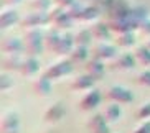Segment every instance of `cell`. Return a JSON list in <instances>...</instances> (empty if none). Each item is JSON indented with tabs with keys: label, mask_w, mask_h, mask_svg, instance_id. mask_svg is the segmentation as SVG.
Masks as SVG:
<instances>
[{
	"label": "cell",
	"mask_w": 150,
	"mask_h": 133,
	"mask_svg": "<svg viewBox=\"0 0 150 133\" xmlns=\"http://www.w3.org/2000/svg\"><path fill=\"white\" fill-rule=\"evenodd\" d=\"M33 92L38 95V97H48L51 94V79L46 77V76H41L33 82Z\"/></svg>",
	"instance_id": "obj_15"
},
{
	"label": "cell",
	"mask_w": 150,
	"mask_h": 133,
	"mask_svg": "<svg viewBox=\"0 0 150 133\" xmlns=\"http://www.w3.org/2000/svg\"><path fill=\"white\" fill-rule=\"evenodd\" d=\"M130 10H132V7L129 5L127 0H112V5H110L107 15H109L110 20H117V18H129V17H130Z\"/></svg>",
	"instance_id": "obj_7"
},
{
	"label": "cell",
	"mask_w": 150,
	"mask_h": 133,
	"mask_svg": "<svg viewBox=\"0 0 150 133\" xmlns=\"http://www.w3.org/2000/svg\"><path fill=\"white\" fill-rule=\"evenodd\" d=\"M145 46H147V48H149V49H150V40H149V41H147V44H145Z\"/></svg>",
	"instance_id": "obj_41"
},
{
	"label": "cell",
	"mask_w": 150,
	"mask_h": 133,
	"mask_svg": "<svg viewBox=\"0 0 150 133\" xmlns=\"http://www.w3.org/2000/svg\"><path fill=\"white\" fill-rule=\"evenodd\" d=\"M91 133H110V127H109V123H104L101 127H97V128L91 130Z\"/></svg>",
	"instance_id": "obj_38"
},
{
	"label": "cell",
	"mask_w": 150,
	"mask_h": 133,
	"mask_svg": "<svg viewBox=\"0 0 150 133\" xmlns=\"http://www.w3.org/2000/svg\"><path fill=\"white\" fill-rule=\"evenodd\" d=\"M139 30H140L144 35H149V36H150V20H149V18H147L145 22H142V23H140Z\"/></svg>",
	"instance_id": "obj_37"
},
{
	"label": "cell",
	"mask_w": 150,
	"mask_h": 133,
	"mask_svg": "<svg viewBox=\"0 0 150 133\" xmlns=\"http://www.w3.org/2000/svg\"><path fill=\"white\" fill-rule=\"evenodd\" d=\"M59 36H61V33H59L58 28H50V30L45 33V48L53 53V48L56 46Z\"/></svg>",
	"instance_id": "obj_22"
},
{
	"label": "cell",
	"mask_w": 150,
	"mask_h": 133,
	"mask_svg": "<svg viewBox=\"0 0 150 133\" xmlns=\"http://www.w3.org/2000/svg\"><path fill=\"white\" fill-rule=\"evenodd\" d=\"M135 56H132L130 53H124V54H119L115 56L110 62V67L115 69V71H130L135 67Z\"/></svg>",
	"instance_id": "obj_9"
},
{
	"label": "cell",
	"mask_w": 150,
	"mask_h": 133,
	"mask_svg": "<svg viewBox=\"0 0 150 133\" xmlns=\"http://www.w3.org/2000/svg\"><path fill=\"white\" fill-rule=\"evenodd\" d=\"M17 22H18V15L15 10H4L2 15H0V27H2V30L12 28Z\"/></svg>",
	"instance_id": "obj_21"
},
{
	"label": "cell",
	"mask_w": 150,
	"mask_h": 133,
	"mask_svg": "<svg viewBox=\"0 0 150 133\" xmlns=\"http://www.w3.org/2000/svg\"><path fill=\"white\" fill-rule=\"evenodd\" d=\"M132 133H150V122L149 120L142 122L139 127H135V130H134Z\"/></svg>",
	"instance_id": "obj_36"
},
{
	"label": "cell",
	"mask_w": 150,
	"mask_h": 133,
	"mask_svg": "<svg viewBox=\"0 0 150 133\" xmlns=\"http://www.w3.org/2000/svg\"><path fill=\"white\" fill-rule=\"evenodd\" d=\"M73 44L74 43V36L71 35V33H61L59 36V40H58L56 46L53 48V53L54 54H59V56H64V54H71L73 51Z\"/></svg>",
	"instance_id": "obj_13"
},
{
	"label": "cell",
	"mask_w": 150,
	"mask_h": 133,
	"mask_svg": "<svg viewBox=\"0 0 150 133\" xmlns=\"http://www.w3.org/2000/svg\"><path fill=\"white\" fill-rule=\"evenodd\" d=\"M23 41H25V53L28 56L36 58L38 54H41L45 48V33L40 28H30L23 36Z\"/></svg>",
	"instance_id": "obj_1"
},
{
	"label": "cell",
	"mask_w": 150,
	"mask_h": 133,
	"mask_svg": "<svg viewBox=\"0 0 150 133\" xmlns=\"http://www.w3.org/2000/svg\"><path fill=\"white\" fill-rule=\"evenodd\" d=\"M50 5H51V0H33L30 7L35 12H46L50 8Z\"/></svg>",
	"instance_id": "obj_31"
},
{
	"label": "cell",
	"mask_w": 150,
	"mask_h": 133,
	"mask_svg": "<svg viewBox=\"0 0 150 133\" xmlns=\"http://www.w3.org/2000/svg\"><path fill=\"white\" fill-rule=\"evenodd\" d=\"M0 48H2L4 54H22V53H25V41H22L20 38L10 36V38H4L2 40Z\"/></svg>",
	"instance_id": "obj_8"
},
{
	"label": "cell",
	"mask_w": 150,
	"mask_h": 133,
	"mask_svg": "<svg viewBox=\"0 0 150 133\" xmlns=\"http://www.w3.org/2000/svg\"><path fill=\"white\" fill-rule=\"evenodd\" d=\"M23 59L20 54H4L2 56V67L7 71H20Z\"/></svg>",
	"instance_id": "obj_16"
},
{
	"label": "cell",
	"mask_w": 150,
	"mask_h": 133,
	"mask_svg": "<svg viewBox=\"0 0 150 133\" xmlns=\"http://www.w3.org/2000/svg\"><path fill=\"white\" fill-rule=\"evenodd\" d=\"M104 123H107V120L104 118V115H102V113H96V115H93L88 120V128H89V132H91V130L97 128V127H101V125H104Z\"/></svg>",
	"instance_id": "obj_30"
},
{
	"label": "cell",
	"mask_w": 150,
	"mask_h": 133,
	"mask_svg": "<svg viewBox=\"0 0 150 133\" xmlns=\"http://www.w3.org/2000/svg\"><path fill=\"white\" fill-rule=\"evenodd\" d=\"M117 44L119 46H124V48H129V46H134L135 44V35L134 31H129V33H122L117 38Z\"/></svg>",
	"instance_id": "obj_29"
},
{
	"label": "cell",
	"mask_w": 150,
	"mask_h": 133,
	"mask_svg": "<svg viewBox=\"0 0 150 133\" xmlns=\"http://www.w3.org/2000/svg\"><path fill=\"white\" fill-rule=\"evenodd\" d=\"M0 130L2 133H20V115L17 112H5L0 120Z\"/></svg>",
	"instance_id": "obj_4"
},
{
	"label": "cell",
	"mask_w": 150,
	"mask_h": 133,
	"mask_svg": "<svg viewBox=\"0 0 150 133\" xmlns=\"http://www.w3.org/2000/svg\"><path fill=\"white\" fill-rule=\"evenodd\" d=\"M101 92H99V89H89L88 92H86V95H84L83 99L79 100V108L83 112H91L94 110V108H97L99 107V104H101Z\"/></svg>",
	"instance_id": "obj_6"
},
{
	"label": "cell",
	"mask_w": 150,
	"mask_h": 133,
	"mask_svg": "<svg viewBox=\"0 0 150 133\" xmlns=\"http://www.w3.org/2000/svg\"><path fill=\"white\" fill-rule=\"evenodd\" d=\"M66 12H68V15H69L73 20H79V18H81V12H83V7L76 2L74 5H71L69 8H66Z\"/></svg>",
	"instance_id": "obj_32"
},
{
	"label": "cell",
	"mask_w": 150,
	"mask_h": 133,
	"mask_svg": "<svg viewBox=\"0 0 150 133\" xmlns=\"http://www.w3.org/2000/svg\"><path fill=\"white\" fill-rule=\"evenodd\" d=\"M46 23H50V15L46 12H35V10L33 13H28L22 20V25L27 28H40L41 25H46Z\"/></svg>",
	"instance_id": "obj_10"
},
{
	"label": "cell",
	"mask_w": 150,
	"mask_h": 133,
	"mask_svg": "<svg viewBox=\"0 0 150 133\" xmlns=\"http://www.w3.org/2000/svg\"><path fill=\"white\" fill-rule=\"evenodd\" d=\"M86 71L89 76H93L94 79H102L104 74H106V66L102 64V61L93 58L91 61L86 62Z\"/></svg>",
	"instance_id": "obj_17"
},
{
	"label": "cell",
	"mask_w": 150,
	"mask_h": 133,
	"mask_svg": "<svg viewBox=\"0 0 150 133\" xmlns=\"http://www.w3.org/2000/svg\"><path fill=\"white\" fill-rule=\"evenodd\" d=\"M117 56V49L112 44H107L104 41H101L99 44H96L93 49V58L99 59V61H106V59H114Z\"/></svg>",
	"instance_id": "obj_14"
},
{
	"label": "cell",
	"mask_w": 150,
	"mask_h": 133,
	"mask_svg": "<svg viewBox=\"0 0 150 133\" xmlns=\"http://www.w3.org/2000/svg\"><path fill=\"white\" fill-rule=\"evenodd\" d=\"M22 0H2V5H15V4H20Z\"/></svg>",
	"instance_id": "obj_40"
},
{
	"label": "cell",
	"mask_w": 150,
	"mask_h": 133,
	"mask_svg": "<svg viewBox=\"0 0 150 133\" xmlns=\"http://www.w3.org/2000/svg\"><path fill=\"white\" fill-rule=\"evenodd\" d=\"M64 115H66V107H64V104L56 102L43 113V120L46 123H58L59 120L64 118Z\"/></svg>",
	"instance_id": "obj_11"
},
{
	"label": "cell",
	"mask_w": 150,
	"mask_h": 133,
	"mask_svg": "<svg viewBox=\"0 0 150 133\" xmlns=\"http://www.w3.org/2000/svg\"><path fill=\"white\" fill-rule=\"evenodd\" d=\"M109 28L112 31H115V33H119V35H122V33H129V31H134L139 28V23H135L132 20V18H117V20H110L109 22Z\"/></svg>",
	"instance_id": "obj_12"
},
{
	"label": "cell",
	"mask_w": 150,
	"mask_h": 133,
	"mask_svg": "<svg viewBox=\"0 0 150 133\" xmlns=\"http://www.w3.org/2000/svg\"><path fill=\"white\" fill-rule=\"evenodd\" d=\"M69 58L73 62H86V59L89 58V51H88V46H79L76 44L73 51H71Z\"/></svg>",
	"instance_id": "obj_24"
},
{
	"label": "cell",
	"mask_w": 150,
	"mask_h": 133,
	"mask_svg": "<svg viewBox=\"0 0 150 133\" xmlns=\"http://www.w3.org/2000/svg\"><path fill=\"white\" fill-rule=\"evenodd\" d=\"M102 115H104V118L107 120V123H115L117 120L120 118V107L117 102H112L109 104V105H106V108L102 110Z\"/></svg>",
	"instance_id": "obj_20"
},
{
	"label": "cell",
	"mask_w": 150,
	"mask_h": 133,
	"mask_svg": "<svg viewBox=\"0 0 150 133\" xmlns=\"http://www.w3.org/2000/svg\"><path fill=\"white\" fill-rule=\"evenodd\" d=\"M135 59L144 66H150V49L147 46H139L135 49Z\"/></svg>",
	"instance_id": "obj_27"
},
{
	"label": "cell",
	"mask_w": 150,
	"mask_h": 133,
	"mask_svg": "<svg viewBox=\"0 0 150 133\" xmlns=\"http://www.w3.org/2000/svg\"><path fill=\"white\" fill-rule=\"evenodd\" d=\"M73 18L68 15V12L63 7H56L54 10L50 12V23H53L54 28H69L73 25Z\"/></svg>",
	"instance_id": "obj_5"
},
{
	"label": "cell",
	"mask_w": 150,
	"mask_h": 133,
	"mask_svg": "<svg viewBox=\"0 0 150 133\" xmlns=\"http://www.w3.org/2000/svg\"><path fill=\"white\" fill-rule=\"evenodd\" d=\"M10 87H12V77L4 72L2 77H0V89H2V90H7V89H10Z\"/></svg>",
	"instance_id": "obj_35"
},
{
	"label": "cell",
	"mask_w": 150,
	"mask_h": 133,
	"mask_svg": "<svg viewBox=\"0 0 150 133\" xmlns=\"http://www.w3.org/2000/svg\"><path fill=\"white\" fill-rule=\"evenodd\" d=\"M94 77L89 74H83V76H78L76 79H73L71 82V89L74 90H89V89L94 87Z\"/></svg>",
	"instance_id": "obj_19"
},
{
	"label": "cell",
	"mask_w": 150,
	"mask_h": 133,
	"mask_svg": "<svg viewBox=\"0 0 150 133\" xmlns=\"http://www.w3.org/2000/svg\"><path fill=\"white\" fill-rule=\"evenodd\" d=\"M99 13H101V12H99L94 5H88V7H83L79 20H83V22H93V20H96V18L99 17Z\"/></svg>",
	"instance_id": "obj_26"
},
{
	"label": "cell",
	"mask_w": 150,
	"mask_h": 133,
	"mask_svg": "<svg viewBox=\"0 0 150 133\" xmlns=\"http://www.w3.org/2000/svg\"><path fill=\"white\" fill-rule=\"evenodd\" d=\"M91 31H93L94 38L104 41V40H109L110 38V31L112 30H110L109 25H106V23H96V25L91 28Z\"/></svg>",
	"instance_id": "obj_23"
},
{
	"label": "cell",
	"mask_w": 150,
	"mask_h": 133,
	"mask_svg": "<svg viewBox=\"0 0 150 133\" xmlns=\"http://www.w3.org/2000/svg\"><path fill=\"white\" fill-rule=\"evenodd\" d=\"M137 82H139L140 85L150 87V71H142L140 74L137 76Z\"/></svg>",
	"instance_id": "obj_33"
},
{
	"label": "cell",
	"mask_w": 150,
	"mask_h": 133,
	"mask_svg": "<svg viewBox=\"0 0 150 133\" xmlns=\"http://www.w3.org/2000/svg\"><path fill=\"white\" fill-rule=\"evenodd\" d=\"M137 118H150V102L144 104L137 110Z\"/></svg>",
	"instance_id": "obj_34"
},
{
	"label": "cell",
	"mask_w": 150,
	"mask_h": 133,
	"mask_svg": "<svg viewBox=\"0 0 150 133\" xmlns=\"http://www.w3.org/2000/svg\"><path fill=\"white\" fill-rule=\"evenodd\" d=\"M38 71H40V62H38V59H36L35 56H28L27 59H23V64H22V67H20L22 76L31 77V76L36 74Z\"/></svg>",
	"instance_id": "obj_18"
},
{
	"label": "cell",
	"mask_w": 150,
	"mask_h": 133,
	"mask_svg": "<svg viewBox=\"0 0 150 133\" xmlns=\"http://www.w3.org/2000/svg\"><path fill=\"white\" fill-rule=\"evenodd\" d=\"M93 38H94V36H93V31L83 28V30H79V31L74 35V43L79 44V46H88V44L91 43V40H93Z\"/></svg>",
	"instance_id": "obj_25"
},
{
	"label": "cell",
	"mask_w": 150,
	"mask_h": 133,
	"mask_svg": "<svg viewBox=\"0 0 150 133\" xmlns=\"http://www.w3.org/2000/svg\"><path fill=\"white\" fill-rule=\"evenodd\" d=\"M130 18H132L135 23H139V27H140V23L147 20V10L144 8V7H134V8L130 10Z\"/></svg>",
	"instance_id": "obj_28"
},
{
	"label": "cell",
	"mask_w": 150,
	"mask_h": 133,
	"mask_svg": "<svg viewBox=\"0 0 150 133\" xmlns=\"http://www.w3.org/2000/svg\"><path fill=\"white\" fill-rule=\"evenodd\" d=\"M106 97L110 102H117V104H130L134 100V94L129 89L122 87V85H112L107 89Z\"/></svg>",
	"instance_id": "obj_3"
},
{
	"label": "cell",
	"mask_w": 150,
	"mask_h": 133,
	"mask_svg": "<svg viewBox=\"0 0 150 133\" xmlns=\"http://www.w3.org/2000/svg\"><path fill=\"white\" fill-rule=\"evenodd\" d=\"M71 72H73V61L71 59H63V61L51 64L46 69L45 76L50 77L51 80H54V79H59V77H64V76H69Z\"/></svg>",
	"instance_id": "obj_2"
},
{
	"label": "cell",
	"mask_w": 150,
	"mask_h": 133,
	"mask_svg": "<svg viewBox=\"0 0 150 133\" xmlns=\"http://www.w3.org/2000/svg\"><path fill=\"white\" fill-rule=\"evenodd\" d=\"M58 7H63V8H69L71 5L76 4V0H56Z\"/></svg>",
	"instance_id": "obj_39"
}]
</instances>
